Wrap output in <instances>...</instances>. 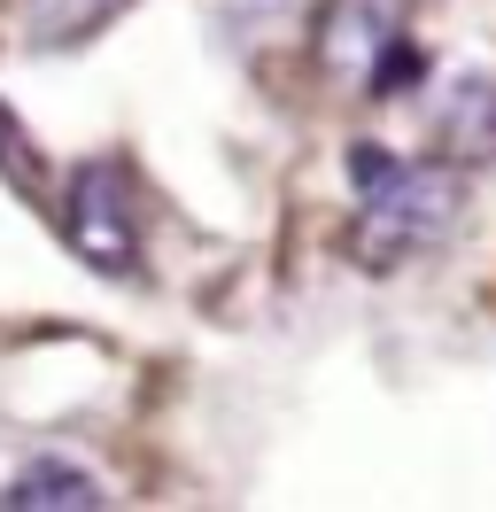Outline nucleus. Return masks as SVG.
Segmentation results:
<instances>
[{
	"label": "nucleus",
	"mask_w": 496,
	"mask_h": 512,
	"mask_svg": "<svg viewBox=\"0 0 496 512\" xmlns=\"http://www.w3.org/2000/svg\"><path fill=\"white\" fill-rule=\"evenodd\" d=\"M388 8L380 0H334L326 8V32H318V55H326V70H365L380 47H388Z\"/></svg>",
	"instance_id": "20e7f679"
},
{
	"label": "nucleus",
	"mask_w": 496,
	"mask_h": 512,
	"mask_svg": "<svg viewBox=\"0 0 496 512\" xmlns=\"http://www.w3.org/2000/svg\"><path fill=\"white\" fill-rule=\"evenodd\" d=\"M442 132H450V156H465V163L496 156V78H458Z\"/></svg>",
	"instance_id": "39448f33"
},
{
	"label": "nucleus",
	"mask_w": 496,
	"mask_h": 512,
	"mask_svg": "<svg viewBox=\"0 0 496 512\" xmlns=\"http://www.w3.org/2000/svg\"><path fill=\"white\" fill-rule=\"evenodd\" d=\"M0 140H8V109H0Z\"/></svg>",
	"instance_id": "423d86ee"
},
{
	"label": "nucleus",
	"mask_w": 496,
	"mask_h": 512,
	"mask_svg": "<svg viewBox=\"0 0 496 512\" xmlns=\"http://www.w3.org/2000/svg\"><path fill=\"white\" fill-rule=\"evenodd\" d=\"M93 512L101 505V481L86 466H70V458H31L24 474L0 489V512Z\"/></svg>",
	"instance_id": "7ed1b4c3"
},
{
	"label": "nucleus",
	"mask_w": 496,
	"mask_h": 512,
	"mask_svg": "<svg viewBox=\"0 0 496 512\" xmlns=\"http://www.w3.org/2000/svg\"><path fill=\"white\" fill-rule=\"evenodd\" d=\"M357 225H349V256L365 272H388L403 256H427L465 202V179L450 163H396L380 148H357Z\"/></svg>",
	"instance_id": "f257e3e1"
},
{
	"label": "nucleus",
	"mask_w": 496,
	"mask_h": 512,
	"mask_svg": "<svg viewBox=\"0 0 496 512\" xmlns=\"http://www.w3.org/2000/svg\"><path fill=\"white\" fill-rule=\"evenodd\" d=\"M132 241H140V225L124 210V187L117 171H78L70 179V249L86 256L93 272H132Z\"/></svg>",
	"instance_id": "f03ea898"
}]
</instances>
